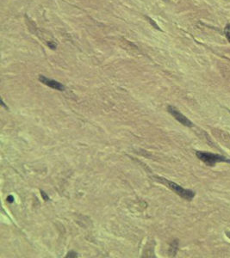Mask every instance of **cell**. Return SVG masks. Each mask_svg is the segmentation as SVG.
<instances>
[{
	"instance_id": "obj_4",
	"label": "cell",
	"mask_w": 230,
	"mask_h": 258,
	"mask_svg": "<svg viewBox=\"0 0 230 258\" xmlns=\"http://www.w3.org/2000/svg\"><path fill=\"white\" fill-rule=\"evenodd\" d=\"M39 80H40V82H42L43 84L49 86V87L52 88V89H57V90H59V91L65 90V86L63 85L62 83H60L58 82V81H55V80L48 78L45 76H39Z\"/></svg>"
},
{
	"instance_id": "obj_10",
	"label": "cell",
	"mask_w": 230,
	"mask_h": 258,
	"mask_svg": "<svg viewBox=\"0 0 230 258\" xmlns=\"http://www.w3.org/2000/svg\"><path fill=\"white\" fill-rule=\"evenodd\" d=\"M225 234H226L227 237L230 239V230H226V231H225Z\"/></svg>"
},
{
	"instance_id": "obj_1",
	"label": "cell",
	"mask_w": 230,
	"mask_h": 258,
	"mask_svg": "<svg viewBox=\"0 0 230 258\" xmlns=\"http://www.w3.org/2000/svg\"><path fill=\"white\" fill-rule=\"evenodd\" d=\"M154 178L156 179L158 182H161L162 184L166 186L168 189H171V191H173L175 194H177L178 195L180 196L183 199L190 201V200H193V198L195 197L196 193L194 191H192V190L184 189V188H182L181 186H179L177 183L171 182V181H169L167 179L163 178V177H161V176H154Z\"/></svg>"
},
{
	"instance_id": "obj_8",
	"label": "cell",
	"mask_w": 230,
	"mask_h": 258,
	"mask_svg": "<svg viewBox=\"0 0 230 258\" xmlns=\"http://www.w3.org/2000/svg\"><path fill=\"white\" fill-rule=\"evenodd\" d=\"M7 200H8V201H9V202H11V203L13 202V201H14V198H13V196H12V195L8 196Z\"/></svg>"
},
{
	"instance_id": "obj_2",
	"label": "cell",
	"mask_w": 230,
	"mask_h": 258,
	"mask_svg": "<svg viewBox=\"0 0 230 258\" xmlns=\"http://www.w3.org/2000/svg\"><path fill=\"white\" fill-rule=\"evenodd\" d=\"M196 155L197 158H199L202 162H203L206 165L213 167L218 163H228L230 164L229 158H225L224 156L220 154H215L211 152H206V151H197Z\"/></svg>"
},
{
	"instance_id": "obj_7",
	"label": "cell",
	"mask_w": 230,
	"mask_h": 258,
	"mask_svg": "<svg viewBox=\"0 0 230 258\" xmlns=\"http://www.w3.org/2000/svg\"><path fill=\"white\" fill-rule=\"evenodd\" d=\"M48 45H49V48H52V49H55L56 48V44H54V43L52 42V41H49V43H48Z\"/></svg>"
},
{
	"instance_id": "obj_9",
	"label": "cell",
	"mask_w": 230,
	"mask_h": 258,
	"mask_svg": "<svg viewBox=\"0 0 230 258\" xmlns=\"http://www.w3.org/2000/svg\"><path fill=\"white\" fill-rule=\"evenodd\" d=\"M42 195L43 196V198H44V200H49V197H47V195H46V194L44 192H43V191H42Z\"/></svg>"
},
{
	"instance_id": "obj_6",
	"label": "cell",
	"mask_w": 230,
	"mask_h": 258,
	"mask_svg": "<svg viewBox=\"0 0 230 258\" xmlns=\"http://www.w3.org/2000/svg\"><path fill=\"white\" fill-rule=\"evenodd\" d=\"M77 256V253L73 252V251H70L69 253L67 254L66 257H76Z\"/></svg>"
},
{
	"instance_id": "obj_5",
	"label": "cell",
	"mask_w": 230,
	"mask_h": 258,
	"mask_svg": "<svg viewBox=\"0 0 230 258\" xmlns=\"http://www.w3.org/2000/svg\"><path fill=\"white\" fill-rule=\"evenodd\" d=\"M224 32H225V35H226L227 39V41L230 42V24H227L224 29Z\"/></svg>"
},
{
	"instance_id": "obj_3",
	"label": "cell",
	"mask_w": 230,
	"mask_h": 258,
	"mask_svg": "<svg viewBox=\"0 0 230 258\" xmlns=\"http://www.w3.org/2000/svg\"><path fill=\"white\" fill-rule=\"evenodd\" d=\"M167 110L169 113L171 114L172 116L174 117L176 120H178V122H180V123L182 124V125H184V126H185V127H192L194 125H193V123H192L191 120H189L187 117H185L183 114L181 113V112H179L175 107L173 106H168L167 107Z\"/></svg>"
}]
</instances>
